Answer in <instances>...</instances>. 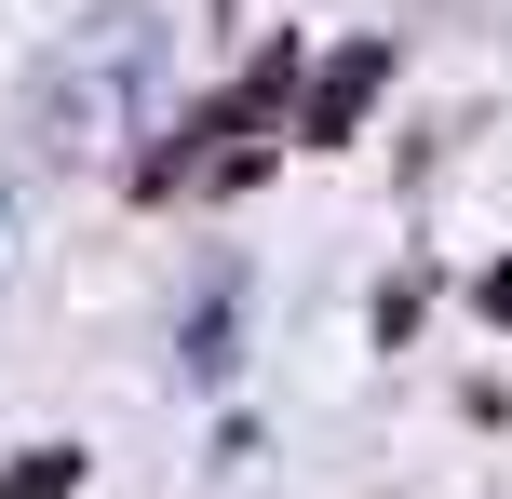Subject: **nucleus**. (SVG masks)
<instances>
[{
	"label": "nucleus",
	"mask_w": 512,
	"mask_h": 499,
	"mask_svg": "<svg viewBox=\"0 0 512 499\" xmlns=\"http://www.w3.org/2000/svg\"><path fill=\"white\" fill-rule=\"evenodd\" d=\"M149 68H162V14H149V0L81 14L68 41L41 54V81H27L41 149H54V162H108V149L135 135V108H149Z\"/></svg>",
	"instance_id": "1"
},
{
	"label": "nucleus",
	"mask_w": 512,
	"mask_h": 499,
	"mask_svg": "<svg viewBox=\"0 0 512 499\" xmlns=\"http://www.w3.org/2000/svg\"><path fill=\"white\" fill-rule=\"evenodd\" d=\"M378 81H391V41H351V54H324V68H310V108H297V135H310V149H351V122L378 108Z\"/></svg>",
	"instance_id": "2"
},
{
	"label": "nucleus",
	"mask_w": 512,
	"mask_h": 499,
	"mask_svg": "<svg viewBox=\"0 0 512 499\" xmlns=\"http://www.w3.org/2000/svg\"><path fill=\"white\" fill-rule=\"evenodd\" d=\"M0 499H81V446H27L0 473Z\"/></svg>",
	"instance_id": "3"
},
{
	"label": "nucleus",
	"mask_w": 512,
	"mask_h": 499,
	"mask_svg": "<svg viewBox=\"0 0 512 499\" xmlns=\"http://www.w3.org/2000/svg\"><path fill=\"white\" fill-rule=\"evenodd\" d=\"M486 324H512V270H486Z\"/></svg>",
	"instance_id": "4"
}]
</instances>
